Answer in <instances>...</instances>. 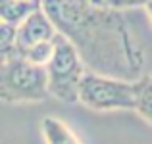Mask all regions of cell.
Returning a JSON list of instances; mask_svg holds the SVG:
<instances>
[{"label":"cell","mask_w":152,"mask_h":144,"mask_svg":"<svg viewBox=\"0 0 152 144\" xmlns=\"http://www.w3.org/2000/svg\"><path fill=\"white\" fill-rule=\"evenodd\" d=\"M41 8L64 39L73 44L87 71L137 79L145 69V50L123 12L89 0H41Z\"/></svg>","instance_id":"obj_1"},{"label":"cell","mask_w":152,"mask_h":144,"mask_svg":"<svg viewBox=\"0 0 152 144\" xmlns=\"http://www.w3.org/2000/svg\"><path fill=\"white\" fill-rule=\"evenodd\" d=\"M46 98L45 67L31 63L14 50L0 54V102L37 104Z\"/></svg>","instance_id":"obj_2"},{"label":"cell","mask_w":152,"mask_h":144,"mask_svg":"<svg viewBox=\"0 0 152 144\" xmlns=\"http://www.w3.org/2000/svg\"><path fill=\"white\" fill-rule=\"evenodd\" d=\"M42 67H45L48 96L56 98L62 104L77 102V89L87 67L83 63V60L79 58L73 44L67 39H64L60 33L54 39L52 56Z\"/></svg>","instance_id":"obj_3"},{"label":"cell","mask_w":152,"mask_h":144,"mask_svg":"<svg viewBox=\"0 0 152 144\" xmlns=\"http://www.w3.org/2000/svg\"><path fill=\"white\" fill-rule=\"evenodd\" d=\"M77 102L93 111H133L135 79L85 71L77 89Z\"/></svg>","instance_id":"obj_4"},{"label":"cell","mask_w":152,"mask_h":144,"mask_svg":"<svg viewBox=\"0 0 152 144\" xmlns=\"http://www.w3.org/2000/svg\"><path fill=\"white\" fill-rule=\"evenodd\" d=\"M56 35H58L56 27L52 25L48 15L42 12L41 4H39L35 10H31L25 17L19 19L14 25V44H12V50L18 52V54H23L31 46L52 41Z\"/></svg>","instance_id":"obj_5"},{"label":"cell","mask_w":152,"mask_h":144,"mask_svg":"<svg viewBox=\"0 0 152 144\" xmlns=\"http://www.w3.org/2000/svg\"><path fill=\"white\" fill-rule=\"evenodd\" d=\"M41 131L45 144H83L79 137L69 129L66 121L54 117V115H46L41 121Z\"/></svg>","instance_id":"obj_6"},{"label":"cell","mask_w":152,"mask_h":144,"mask_svg":"<svg viewBox=\"0 0 152 144\" xmlns=\"http://www.w3.org/2000/svg\"><path fill=\"white\" fill-rule=\"evenodd\" d=\"M133 111L145 121V125H152V77L148 73H141L135 79V108Z\"/></svg>","instance_id":"obj_7"},{"label":"cell","mask_w":152,"mask_h":144,"mask_svg":"<svg viewBox=\"0 0 152 144\" xmlns=\"http://www.w3.org/2000/svg\"><path fill=\"white\" fill-rule=\"evenodd\" d=\"M39 4L41 0H0V21L15 25Z\"/></svg>","instance_id":"obj_8"},{"label":"cell","mask_w":152,"mask_h":144,"mask_svg":"<svg viewBox=\"0 0 152 144\" xmlns=\"http://www.w3.org/2000/svg\"><path fill=\"white\" fill-rule=\"evenodd\" d=\"M89 2L94 4V6L108 8V10H118V12L142 8L146 14H150V4H152V0H89Z\"/></svg>","instance_id":"obj_9"},{"label":"cell","mask_w":152,"mask_h":144,"mask_svg":"<svg viewBox=\"0 0 152 144\" xmlns=\"http://www.w3.org/2000/svg\"><path fill=\"white\" fill-rule=\"evenodd\" d=\"M54 39H52V41H46V42H41V44L31 46L29 50H25L23 54H19V56H23L25 60H29L31 63L45 65V63L48 62V58L52 56V50H54ZM15 54H18V52H15Z\"/></svg>","instance_id":"obj_10"},{"label":"cell","mask_w":152,"mask_h":144,"mask_svg":"<svg viewBox=\"0 0 152 144\" xmlns=\"http://www.w3.org/2000/svg\"><path fill=\"white\" fill-rule=\"evenodd\" d=\"M12 44H14V25L0 21V54L10 52Z\"/></svg>","instance_id":"obj_11"}]
</instances>
